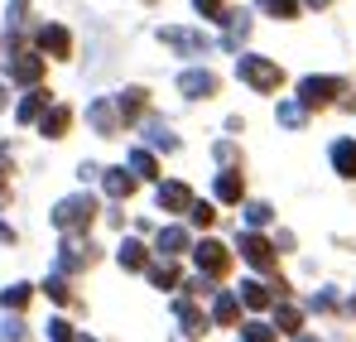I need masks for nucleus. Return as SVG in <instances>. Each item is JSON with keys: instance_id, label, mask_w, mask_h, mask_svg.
I'll use <instances>...</instances> for the list:
<instances>
[{"instance_id": "24", "label": "nucleus", "mask_w": 356, "mask_h": 342, "mask_svg": "<svg viewBox=\"0 0 356 342\" xmlns=\"http://www.w3.org/2000/svg\"><path fill=\"white\" fill-rule=\"evenodd\" d=\"M145 140H149L154 150H169V155L178 150V135L164 125V121H159V116H149V121H145Z\"/></svg>"}, {"instance_id": "1", "label": "nucleus", "mask_w": 356, "mask_h": 342, "mask_svg": "<svg viewBox=\"0 0 356 342\" xmlns=\"http://www.w3.org/2000/svg\"><path fill=\"white\" fill-rule=\"evenodd\" d=\"M236 77L250 87V92H280L284 87V68L275 58H260V54H241L236 58Z\"/></svg>"}, {"instance_id": "25", "label": "nucleus", "mask_w": 356, "mask_h": 342, "mask_svg": "<svg viewBox=\"0 0 356 342\" xmlns=\"http://www.w3.org/2000/svg\"><path fill=\"white\" fill-rule=\"evenodd\" d=\"M44 111H49V92H39V87H34V92L19 102L15 121H19V125H29V121H44Z\"/></svg>"}, {"instance_id": "13", "label": "nucleus", "mask_w": 356, "mask_h": 342, "mask_svg": "<svg viewBox=\"0 0 356 342\" xmlns=\"http://www.w3.org/2000/svg\"><path fill=\"white\" fill-rule=\"evenodd\" d=\"M87 121L97 125V135H116L120 125H125L120 111H116V102H92V107H87Z\"/></svg>"}, {"instance_id": "41", "label": "nucleus", "mask_w": 356, "mask_h": 342, "mask_svg": "<svg viewBox=\"0 0 356 342\" xmlns=\"http://www.w3.org/2000/svg\"><path fill=\"white\" fill-rule=\"evenodd\" d=\"M5 193H10V164H5V150H0V203H5Z\"/></svg>"}, {"instance_id": "23", "label": "nucleus", "mask_w": 356, "mask_h": 342, "mask_svg": "<svg viewBox=\"0 0 356 342\" xmlns=\"http://www.w3.org/2000/svg\"><path fill=\"white\" fill-rule=\"evenodd\" d=\"M188 246H193V236H188L183 227H164V231H159V241H154L159 256H183Z\"/></svg>"}, {"instance_id": "34", "label": "nucleus", "mask_w": 356, "mask_h": 342, "mask_svg": "<svg viewBox=\"0 0 356 342\" xmlns=\"http://www.w3.org/2000/svg\"><path fill=\"white\" fill-rule=\"evenodd\" d=\"M44 338L49 342H77V333H72L67 318H49V323H44Z\"/></svg>"}, {"instance_id": "9", "label": "nucleus", "mask_w": 356, "mask_h": 342, "mask_svg": "<svg viewBox=\"0 0 356 342\" xmlns=\"http://www.w3.org/2000/svg\"><path fill=\"white\" fill-rule=\"evenodd\" d=\"M10 77L24 82V87H39V77H44V54H24V49H15V54H10Z\"/></svg>"}, {"instance_id": "26", "label": "nucleus", "mask_w": 356, "mask_h": 342, "mask_svg": "<svg viewBox=\"0 0 356 342\" xmlns=\"http://www.w3.org/2000/svg\"><path fill=\"white\" fill-rule=\"evenodd\" d=\"M116 261H120V270H145V265H149V256H145V246H140L135 236H125V241H120Z\"/></svg>"}, {"instance_id": "31", "label": "nucleus", "mask_w": 356, "mask_h": 342, "mask_svg": "<svg viewBox=\"0 0 356 342\" xmlns=\"http://www.w3.org/2000/svg\"><path fill=\"white\" fill-rule=\"evenodd\" d=\"M298 5L303 0H260V10L275 15V20H298Z\"/></svg>"}, {"instance_id": "14", "label": "nucleus", "mask_w": 356, "mask_h": 342, "mask_svg": "<svg viewBox=\"0 0 356 342\" xmlns=\"http://www.w3.org/2000/svg\"><path fill=\"white\" fill-rule=\"evenodd\" d=\"M102 183H106V198H130L135 193V183H140V173L135 169H102Z\"/></svg>"}, {"instance_id": "27", "label": "nucleus", "mask_w": 356, "mask_h": 342, "mask_svg": "<svg viewBox=\"0 0 356 342\" xmlns=\"http://www.w3.org/2000/svg\"><path fill=\"white\" fill-rule=\"evenodd\" d=\"M29 299H34V289H29V285H5V289H0V309H10V313L29 309Z\"/></svg>"}, {"instance_id": "8", "label": "nucleus", "mask_w": 356, "mask_h": 342, "mask_svg": "<svg viewBox=\"0 0 356 342\" xmlns=\"http://www.w3.org/2000/svg\"><path fill=\"white\" fill-rule=\"evenodd\" d=\"M217 72H207V68H188L183 77H178V92L188 97V102H207V97H217Z\"/></svg>"}, {"instance_id": "37", "label": "nucleus", "mask_w": 356, "mask_h": 342, "mask_svg": "<svg viewBox=\"0 0 356 342\" xmlns=\"http://www.w3.org/2000/svg\"><path fill=\"white\" fill-rule=\"evenodd\" d=\"M0 342H24V323L19 318H0Z\"/></svg>"}, {"instance_id": "21", "label": "nucleus", "mask_w": 356, "mask_h": 342, "mask_svg": "<svg viewBox=\"0 0 356 342\" xmlns=\"http://www.w3.org/2000/svg\"><path fill=\"white\" fill-rule=\"evenodd\" d=\"M332 169L342 173V178H356V140H332Z\"/></svg>"}, {"instance_id": "38", "label": "nucleus", "mask_w": 356, "mask_h": 342, "mask_svg": "<svg viewBox=\"0 0 356 342\" xmlns=\"http://www.w3.org/2000/svg\"><path fill=\"white\" fill-rule=\"evenodd\" d=\"M308 309H313V313H327V309H337V294H332V289H318V294L308 299Z\"/></svg>"}, {"instance_id": "15", "label": "nucleus", "mask_w": 356, "mask_h": 342, "mask_svg": "<svg viewBox=\"0 0 356 342\" xmlns=\"http://www.w3.org/2000/svg\"><path fill=\"white\" fill-rule=\"evenodd\" d=\"M145 102H149V92H145V87H125V92L116 97V111H120V121H125V130H130V125L140 121Z\"/></svg>"}, {"instance_id": "29", "label": "nucleus", "mask_w": 356, "mask_h": 342, "mask_svg": "<svg viewBox=\"0 0 356 342\" xmlns=\"http://www.w3.org/2000/svg\"><path fill=\"white\" fill-rule=\"evenodd\" d=\"M149 285H154V289L183 285V280H178V270H174V256H164V265H149Z\"/></svg>"}, {"instance_id": "28", "label": "nucleus", "mask_w": 356, "mask_h": 342, "mask_svg": "<svg viewBox=\"0 0 356 342\" xmlns=\"http://www.w3.org/2000/svg\"><path fill=\"white\" fill-rule=\"evenodd\" d=\"M280 125H284V130H303V125H308V107H303V102H280Z\"/></svg>"}, {"instance_id": "20", "label": "nucleus", "mask_w": 356, "mask_h": 342, "mask_svg": "<svg viewBox=\"0 0 356 342\" xmlns=\"http://www.w3.org/2000/svg\"><path fill=\"white\" fill-rule=\"evenodd\" d=\"M212 193H217L222 203H241V198H245V178H241L236 169H222L217 183H212Z\"/></svg>"}, {"instance_id": "17", "label": "nucleus", "mask_w": 356, "mask_h": 342, "mask_svg": "<svg viewBox=\"0 0 356 342\" xmlns=\"http://www.w3.org/2000/svg\"><path fill=\"white\" fill-rule=\"evenodd\" d=\"M174 318H178V328H183L188 338H202V328H207V318H202V309H197L193 299H178V304H174Z\"/></svg>"}, {"instance_id": "19", "label": "nucleus", "mask_w": 356, "mask_h": 342, "mask_svg": "<svg viewBox=\"0 0 356 342\" xmlns=\"http://www.w3.org/2000/svg\"><path fill=\"white\" fill-rule=\"evenodd\" d=\"M39 125H44V135H49V140H63V135H67V125H72V107L54 102V107L44 111V121H39Z\"/></svg>"}, {"instance_id": "32", "label": "nucleus", "mask_w": 356, "mask_h": 342, "mask_svg": "<svg viewBox=\"0 0 356 342\" xmlns=\"http://www.w3.org/2000/svg\"><path fill=\"white\" fill-rule=\"evenodd\" d=\"M44 289H49V299H58V304H72V289H67V270H54V275L44 280Z\"/></svg>"}, {"instance_id": "22", "label": "nucleus", "mask_w": 356, "mask_h": 342, "mask_svg": "<svg viewBox=\"0 0 356 342\" xmlns=\"http://www.w3.org/2000/svg\"><path fill=\"white\" fill-rule=\"evenodd\" d=\"M275 328H280V333H289V338L303 333V313H298L289 299H275Z\"/></svg>"}, {"instance_id": "6", "label": "nucleus", "mask_w": 356, "mask_h": 342, "mask_svg": "<svg viewBox=\"0 0 356 342\" xmlns=\"http://www.w3.org/2000/svg\"><path fill=\"white\" fill-rule=\"evenodd\" d=\"M87 265H97V246H92V241H82L77 231H67V241L58 246V270L77 275V270H87Z\"/></svg>"}, {"instance_id": "3", "label": "nucleus", "mask_w": 356, "mask_h": 342, "mask_svg": "<svg viewBox=\"0 0 356 342\" xmlns=\"http://www.w3.org/2000/svg\"><path fill=\"white\" fill-rule=\"evenodd\" d=\"M342 92H352L342 77H318V72H308V77L298 82V102H303L308 111H323V107L342 102Z\"/></svg>"}, {"instance_id": "40", "label": "nucleus", "mask_w": 356, "mask_h": 342, "mask_svg": "<svg viewBox=\"0 0 356 342\" xmlns=\"http://www.w3.org/2000/svg\"><path fill=\"white\" fill-rule=\"evenodd\" d=\"M217 160H222V164H236V160H241L236 145H232V140H222V145H217Z\"/></svg>"}, {"instance_id": "36", "label": "nucleus", "mask_w": 356, "mask_h": 342, "mask_svg": "<svg viewBox=\"0 0 356 342\" xmlns=\"http://www.w3.org/2000/svg\"><path fill=\"white\" fill-rule=\"evenodd\" d=\"M188 217H193V227H212V222H217V208H207V203H193V208H188Z\"/></svg>"}, {"instance_id": "42", "label": "nucleus", "mask_w": 356, "mask_h": 342, "mask_svg": "<svg viewBox=\"0 0 356 342\" xmlns=\"http://www.w3.org/2000/svg\"><path fill=\"white\" fill-rule=\"evenodd\" d=\"M97 173H102V164H92V160H82V164H77V178H82V183H87V178H97Z\"/></svg>"}, {"instance_id": "10", "label": "nucleus", "mask_w": 356, "mask_h": 342, "mask_svg": "<svg viewBox=\"0 0 356 342\" xmlns=\"http://www.w3.org/2000/svg\"><path fill=\"white\" fill-rule=\"evenodd\" d=\"M39 49L49 58H72V34L63 24H39Z\"/></svg>"}, {"instance_id": "39", "label": "nucleus", "mask_w": 356, "mask_h": 342, "mask_svg": "<svg viewBox=\"0 0 356 342\" xmlns=\"http://www.w3.org/2000/svg\"><path fill=\"white\" fill-rule=\"evenodd\" d=\"M193 5H197V15H202V20H222V15H227V10H222L227 0H193Z\"/></svg>"}, {"instance_id": "2", "label": "nucleus", "mask_w": 356, "mask_h": 342, "mask_svg": "<svg viewBox=\"0 0 356 342\" xmlns=\"http://www.w3.org/2000/svg\"><path fill=\"white\" fill-rule=\"evenodd\" d=\"M92 222H97V198L92 193H72L54 208V227L58 231H87Z\"/></svg>"}, {"instance_id": "45", "label": "nucleus", "mask_w": 356, "mask_h": 342, "mask_svg": "<svg viewBox=\"0 0 356 342\" xmlns=\"http://www.w3.org/2000/svg\"><path fill=\"white\" fill-rule=\"evenodd\" d=\"M347 313H352V318H356V294H352V299H347Z\"/></svg>"}, {"instance_id": "18", "label": "nucleus", "mask_w": 356, "mask_h": 342, "mask_svg": "<svg viewBox=\"0 0 356 342\" xmlns=\"http://www.w3.org/2000/svg\"><path fill=\"white\" fill-rule=\"evenodd\" d=\"M241 309H245L241 289H236V294H227V289H222V294L212 299V323H236V318H241Z\"/></svg>"}, {"instance_id": "12", "label": "nucleus", "mask_w": 356, "mask_h": 342, "mask_svg": "<svg viewBox=\"0 0 356 342\" xmlns=\"http://www.w3.org/2000/svg\"><path fill=\"white\" fill-rule=\"evenodd\" d=\"M241 299H245V309H270L280 299V289L275 280H241Z\"/></svg>"}, {"instance_id": "4", "label": "nucleus", "mask_w": 356, "mask_h": 342, "mask_svg": "<svg viewBox=\"0 0 356 342\" xmlns=\"http://www.w3.org/2000/svg\"><path fill=\"white\" fill-rule=\"evenodd\" d=\"M193 261H197V270L212 275V280H227V275H232V246L217 241V236H202V241L193 246Z\"/></svg>"}, {"instance_id": "44", "label": "nucleus", "mask_w": 356, "mask_h": 342, "mask_svg": "<svg viewBox=\"0 0 356 342\" xmlns=\"http://www.w3.org/2000/svg\"><path fill=\"white\" fill-rule=\"evenodd\" d=\"M303 5H308V10H327V0H303Z\"/></svg>"}, {"instance_id": "11", "label": "nucleus", "mask_w": 356, "mask_h": 342, "mask_svg": "<svg viewBox=\"0 0 356 342\" xmlns=\"http://www.w3.org/2000/svg\"><path fill=\"white\" fill-rule=\"evenodd\" d=\"M159 208H164V212H188V208H193V188L178 183V178L159 183Z\"/></svg>"}, {"instance_id": "33", "label": "nucleus", "mask_w": 356, "mask_h": 342, "mask_svg": "<svg viewBox=\"0 0 356 342\" xmlns=\"http://www.w3.org/2000/svg\"><path fill=\"white\" fill-rule=\"evenodd\" d=\"M130 169L140 173V178H159V164H154L149 150H130Z\"/></svg>"}, {"instance_id": "30", "label": "nucleus", "mask_w": 356, "mask_h": 342, "mask_svg": "<svg viewBox=\"0 0 356 342\" xmlns=\"http://www.w3.org/2000/svg\"><path fill=\"white\" fill-rule=\"evenodd\" d=\"M241 342H280L275 323H241Z\"/></svg>"}, {"instance_id": "5", "label": "nucleus", "mask_w": 356, "mask_h": 342, "mask_svg": "<svg viewBox=\"0 0 356 342\" xmlns=\"http://www.w3.org/2000/svg\"><path fill=\"white\" fill-rule=\"evenodd\" d=\"M241 256H245L255 270H265V275L280 265V246H275V241H265V236H260V227H250L245 236H241Z\"/></svg>"}, {"instance_id": "35", "label": "nucleus", "mask_w": 356, "mask_h": 342, "mask_svg": "<svg viewBox=\"0 0 356 342\" xmlns=\"http://www.w3.org/2000/svg\"><path fill=\"white\" fill-rule=\"evenodd\" d=\"M275 217V208L270 203H245V227H265Z\"/></svg>"}, {"instance_id": "47", "label": "nucleus", "mask_w": 356, "mask_h": 342, "mask_svg": "<svg viewBox=\"0 0 356 342\" xmlns=\"http://www.w3.org/2000/svg\"><path fill=\"white\" fill-rule=\"evenodd\" d=\"M77 342H92V338H77Z\"/></svg>"}, {"instance_id": "7", "label": "nucleus", "mask_w": 356, "mask_h": 342, "mask_svg": "<svg viewBox=\"0 0 356 342\" xmlns=\"http://www.w3.org/2000/svg\"><path fill=\"white\" fill-rule=\"evenodd\" d=\"M159 44L174 49V54H207V49H212V39H207L202 29H183V24H164V29H159Z\"/></svg>"}, {"instance_id": "46", "label": "nucleus", "mask_w": 356, "mask_h": 342, "mask_svg": "<svg viewBox=\"0 0 356 342\" xmlns=\"http://www.w3.org/2000/svg\"><path fill=\"white\" fill-rule=\"evenodd\" d=\"M294 342H318V338H313V333H298V338Z\"/></svg>"}, {"instance_id": "16", "label": "nucleus", "mask_w": 356, "mask_h": 342, "mask_svg": "<svg viewBox=\"0 0 356 342\" xmlns=\"http://www.w3.org/2000/svg\"><path fill=\"white\" fill-rule=\"evenodd\" d=\"M222 24H227L222 49H241V44H245V34H250V15H245V10H227V15H222Z\"/></svg>"}, {"instance_id": "43", "label": "nucleus", "mask_w": 356, "mask_h": 342, "mask_svg": "<svg viewBox=\"0 0 356 342\" xmlns=\"http://www.w3.org/2000/svg\"><path fill=\"white\" fill-rule=\"evenodd\" d=\"M0 246H15V231L5 227V222H0Z\"/></svg>"}]
</instances>
